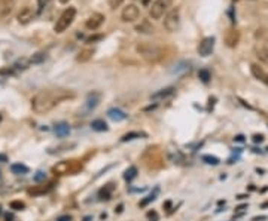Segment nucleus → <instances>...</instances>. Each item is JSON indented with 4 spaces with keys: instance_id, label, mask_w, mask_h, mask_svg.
Wrapping results in <instances>:
<instances>
[{
    "instance_id": "1",
    "label": "nucleus",
    "mask_w": 268,
    "mask_h": 221,
    "mask_svg": "<svg viewBox=\"0 0 268 221\" xmlns=\"http://www.w3.org/2000/svg\"><path fill=\"white\" fill-rule=\"evenodd\" d=\"M73 98V92L66 91V89H45L37 92L33 100H32V107L36 113H46L61 104L63 101Z\"/></svg>"
},
{
    "instance_id": "2",
    "label": "nucleus",
    "mask_w": 268,
    "mask_h": 221,
    "mask_svg": "<svg viewBox=\"0 0 268 221\" xmlns=\"http://www.w3.org/2000/svg\"><path fill=\"white\" fill-rule=\"evenodd\" d=\"M137 54H140L148 63H158L164 58L165 51L164 47L154 45V43H148V42H142L136 46Z\"/></svg>"
},
{
    "instance_id": "3",
    "label": "nucleus",
    "mask_w": 268,
    "mask_h": 221,
    "mask_svg": "<svg viewBox=\"0 0 268 221\" xmlns=\"http://www.w3.org/2000/svg\"><path fill=\"white\" fill-rule=\"evenodd\" d=\"M75 16H76V9L75 8H67V9H64V12L60 15V18L55 22L54 32L58 33V34L60 33H64L71 26V22H73V19H75Z\"/></svg>"
},
{
    "instance_id": "4",
    "label": "nucleus",
    "mask_w": 268,
    "mask_h": 221,
    "mask_svg": "<svg viewBox=\"0 0 268 221\" xmlns=\"http://www.w3.org/2000/svg\"><path fill=\"white\" fill-rule=\"evenodd\" d=\"M180 27V9L179 8H173L170 9L164 18V29L168 33H175L178 32Z\"/></svg>"
},
{
    "instance_id": "5",
    "label": "nucleus",
    "mask_w": 268,
    "mask_h": 221,
    "mask_svg": "<svg viewBox=\"0 0 268 221\" xmlns=\"http://www.w3.org/2000/svg\"><path fill=\"white\" fill-rule=\"evenodd\" d=\"M173 5V0H155V2L151 5L149 9V16L152 19H161L164 16V14H167Z\"/></svg>"
},
{
    "instance_id": "6",
    "label": "nucleus",
    "mask_w": 268,
    "mask_h": 221,
    "mask_svg": "<svg viewBox=\"0 0 268 221\" xmlns=\"http://www.w3.org/2000/svg\"><path fill=\"white\" fill-rule=\"evenodd\" d=\"M140 16V9L134 5V3H128L123 12H121V19L124 22H134L136 19H139Z\"/></svg>"
},
{
    "instance_id": "7",
    "label": "nucleus",
    "mask_w": 268,
    "mask_h": 221,
    "mask_svg": "<svg viewBox=\"0 0 268 221\" xmlns=\"http://www.w3.org/2000/svg\"><path fill=\"white\" fill-rule=\"evenodd\" d=\"M105 15L100 14V12H94L91 16H88V19L85 21V27L88 30H97V29H100L102 27V24L105 22Z\"/></svg>"
},
{
    "instance_id": "8",
    "label": "nucleus",
    "mask_w": 268,
    "mask_h": 221,
    "mask_svg": "<svg viewBox=\"0 0 268 221\" xmlns=\"http://www.w3.org/2000/svg\"><path fill=\"white\" fill-rule=\"evenodd\" d=\"M213 47H214V37L213 36L204 37L198 45V54L201 57H209L213 52Z\"/></svg>"
},
{
    "instance_id": "9",
    "label": "nucleus",
    "mask_w": 268,
    "mask_h": 221,
    "mask_svg": "<svg viewBox=\"0 0 268 221\" xmlns=\"http://www.w3.org/2000/svg\"><path fill=\"white\" fill-rule=\"evenodd\" d=\"M33 18H35V12H33V9L30 6L21 8V11L17 14V19H18L19 24H22V26H24V24H29Z\"/></svg>"
},
{
    "instance_id": "10",
    "label": "nucleus",
    "mask_w": 268,
    "mask_h": 221,
    "mask_svg": "<svg viewBox=\"0 0 268 221\" xmlns=\"http://www.w3.org/2000/svg\"><path fill=\"white\" fill-rule=\"evenodd\" d=\"M15 8V0H0V18H8Z\"/></svg>"
},
{
    "instance_id": "11",
    "label": "nucleus",
    "mask_w": 268,
    "mask_h": 221,
    "mask_svg": "<svg viewBox=\"0 0 268 221\" xmlns=\"http://www.w3.org/2000/svg\"><path fill=\"white\" fill-rule=\"evenodd\" d=\"M225 45L228 47H235L240 42V32L235 30V29H230L227 33H225Z\"/></svg>"
},
{
    "instance_id": "12",
    "label": "nucleus",
    "mask_w": 268,
    "mask_h": 221,
    "mask_svg": "<svg viewBox=\"0 0 268 221\" xmlns=\"http://www.w3.org/2000/svg\"><path fill=\"white\" fill-rule=\"evenodd\" d=\"M154 30H155L154 26L148 19H143L140 24H137V26H136V32L137 33H143V34H152Z\"/></svg>"
},
{
    "instance_id": "13",
    "label": "nucleus",
    "mask_w": 268,
    "mask_h": 221,
    "mask_svg": "<svg viewBox=\"0 0 268 221\" xmlns=\"http://www.w3.org/2000/svg\"><path fill=\"white\" fill-rule=\"evenodd\" d=\"M107 116L113 120V122H123L128 117V114L125 111H123L121 109H110L107 111Z\"/></svg>"
},
{
    "instance_id": "14",
    "label": "nucleus",
    "mask_w": 268,
    "mask_h": 221,
    "mask_svg": "<svg viewBox=\"0 0 268 221\" xmlns=\"http://www.w3.org/2000/svg\"><path fill=\"white\" fill-rule=\"evenodd\" d=\"M173 94H175V88L173 86H168V88H164V89H160L158 92H155L151 96V100H162V98H167V96L173 95Z\"/></svg>"
},
{
    "instance_id": "15",
    "label": "nucleus",
    "mask_w": 268,
    "mask_h": 221,
    "mask_svg": "<svg viewBox=\"0 0 268 221\" xmlns=\"http://www.w3.org/2000/svg\"><path fill=\"white\" fill-rule=\"evenodd\" d=\"M92 54H94V49H91V47L82 49V51H81V52L78 54V57H76V61H79V63H87V61L91 60Z\"/></svg>"
},
{
    "instance_id": "16",
    "label": "nucleus",
    "mask_w": 268,
    "mask_h": 221,
    "mask_svg": "<svg viewBox=\"0 0 268 221\" xmlns=\"http://www.w3.org/2000/svg\"><path fill=\"white\" fill-rule=\"evenodd\" d=\"M99 101H100V95L99 94H89L88 100H87V109L88 110H94L97 106H99Z\"/></svg>"
},
{
    "instance_id": "17",
    "label": "nucleus",
    "mask_w": 268,
    "mask_h": 221,
    "mask_svg": "<svg viewBox=\"0 0 268 221\" xmlns=\"http://www.w3.org/2000/svg\"><path fill=\"white\" fill-rule=\"evenodd\" d=\"M55 134L58 135V137H67L69 135V132H70V126L66 124V122H61V124H57L55 125Z\"/></svg>"
},
{
    "instance_id": "18",
    "label": "nucleus",
    "mask_w": 268,
    "mask_h": 221,
    "mask_svg": "<svg viewBox=\"0 0 268 221\" xmlns=\"http://www.w3.org/2000/svg\"><path fill=\"white\" fill-rule=\"evenodd\" d=\"M250 70H252V75H253L258 80H262V82H264V79H265V76H267V73L262 70V67H259V65H256V64H252Z\"/></svg>"
},
{
    "instance_id": "19",
    "label": "nucleus",
    "mask_w": 268,
    "mask_h": 221,
    "mask_svg": "<svg viewBox=\"0 0 268 221\" xmlns=\"http://www.w3.org/2000/svg\"><path fill=\"white\" fill-rule=\"evenodd\" d=\"M91 126H92V129H94V131H99V132L107 131V125H106V122H105V120H102V119L92 120Z\"/></svg>"
},
{
    "instance_id": "20",
    "label": "nucleus",
    "mask_w": 268,
    "mask_h": 221,
    "mask_svg": "<svg viewBox=\"0 0 268 221\" xmlns=\"http://www.w3.org/2000/svg\"><path fill=\"white\" fill-rule=\"evenodd\" d=\"M11 171H12L14 174H27V173H29V168L24 166V165H21V163H14V165L11 166Z\"/></svg>"
},
{
    "instance_id": "21",
    "label": "nucleus",
    "mask_w": 268,
    "mask_h": 221,
    "mask_svg": "<svg viewBox=\"0 0 268 221\" xmlns=\"http://www.w3.org/2000/svg\"><path fill=\"white\" fill-rule=\"evenodd\" d=\"M46 52H37V54H35L32 58H30V63H33V64H37V63H42V61H45L46 60Z\"/></svg>"
},
{
    "instance_id": "22",
    "label": "nucleus",
    "mask_w": 268,
    "mask_h": 221,
    "mask_svg": "<svg viewBox=\"0 0 268 221\" xmlns=\"http://www.w3.org/2000/svg\"><path fill=\"white\" fill-rule=\"evenodd\" d=\"M136 174H137V169H136L134 166H131L130 169H127V171H125L124 178H125V180H128V181H131V180L136 177Z\"/></svg>"
},
{
    "instance_id": "23",
    "label": "nucleus",
    "mask_w": 268,
    "mask_h": 221,
    "mask_svg": "<svg viewBox=\"0 0 268 221\" xmlns=\"http://www.w3.org/2000/svg\"><path fill=\"white\" fill-rule=\"evenodd\" d=\"M140 137H142V134H139V132H130V134H125L123 138H121V141H131V140L140 138Z\"/></svg>"
},
{
    "instance_id": "24",
    "label": "nucleus",
    "mask_w": 268,
    "mask_h": 221,
    "mask_svg": "<svg viewBox=\"0 0 268 221\" xmlns=\"http://www.w3.org/2000/svg\"><path fill=\"white\" fill-rule=\"evenodd\" d=\"M198 78H200L204 83H207V82H209V79H210V73H209L207 70H200Z\"/></svg>"
},
{
    "instance_id": "25",
    "label": "nucleus",
    "mask_w": 268,
    "mask_h": 221,
    "mask_svg": "<svg viewBox=\"0 0 268 221\" xmlns=\"http://www.w3.org/2000/svg\"><path fill=\"white\" fill-rule=\"evenodd\" d=\"M203 160L206 162V163H209V165H217L219 163V159L217 158H214V156H203Z\"/></svg>"
},
{
    "instance_id": "26",
    "label": "nucleus",
    "mask_w": 268,
    "mask_h": 221,
    "mask_svg": "<svg viewBox=\"0 0 268 221\" xmlns=\"http://www.w3.org/2000/svg\"><path fill=\"white\" fill-rule=\"evenodd\" d=\"M155 198H157V191L155 193H152V194H149L148 198H146L144 201H142V204H140V206H146L149 202H154L155 201Z\"/></svg>"
},
{
    "instance_id": "27",
    "label": "nucleus",
    "mask_w": 268,
    "mask_h": 221,
    "mask_svg": "<svg viewBox=\"0 0 268 221\" xmlns=\"http://www.w3.org/2000/svg\"><path fill=\"white\" fill-rule=\"evenodd\" d=\"M123 3H124V0H109V8L110 9H116Z\"/></svg>"
},
{
    "instance_id": "28",
    "label": "nucleus",
    "mask_w": 268,
    "mask_h": 221,
    "mask_svg": "<svg viewBox=\"0 0 268 221\" xmlns=\"http://www.w3.org/2000/svg\"><path fill=\"white\" fill-rule=\"evenodd\" d=\"M100 39H103V36H102V34H99V36H91V37H88V39H87V43H94V42L100 40Z\"/></svg>"
},
{
    "instance_id": "29",
    "label": "nucleus",
    "mask_w": 268,
    "mask_h": 221,
    "mask_svg": "<svg viewBox=\"0 0 268 221\" xmlns=\"http://www.w3.org/2000/svg\"><path fill=\"white\" fill-rule=\"evenodd\" d=\"M57 221H71V217L70 215H61L57 218Z\"/></svg>"
},
{
    "instance_id": "30",
    "label": "nucleus",
    "mask_w": 268,
    "mask_h": 221,
    "mask_svg": "<svg viewBox=\"0 0 268 221\" xmlns=\"http://www.w3.org/2000/svg\"><path fill=\"white\" fill-rule=\"evenodd\" d=\"M45 177H46V175H45L43 173H37V175H35V180H36V181H40V180H43Z\"/></svg>"
},
{
    "instance_id": "31",
    "label": "nucleus",
    "mask_w": 268,
    "mask_h": 221,
    "mask_svg": "<svg viewBox=\"0 0 268 221\" xmlns=\"http://www.w3.org/2000/svg\"><path fill=\"white\" fill-rule=\"evenodd\" d=\"M12 70L11 68H6V70H0V75H12Z\"/></svg>"
},
{
    "instance_id": "32",
    "label": "nucleus",
    "mask_w": 268,
    "mask_h": 221,
    "mask_svg": "<svg viewBox=\"0 0 268 221\" xmlns=\"http://www.w3.org/2000/svg\"><path fill=\"white\" fill-rule=\"evenodd\" d=\"M253 141H255V142H262V141H264V137H262V135H255V137H253Z\"/></svg>"
},
{
    "instance_id": "33",
    "label": "nucleus",
    "mask_w": 268,
    "mask_h": 221,
    "mask_svg": "<svg viewBox=\"0 0 268 221\" xmlns=\"http://www.w3.org/2000/svg\"><path fill=\"white\" fill-rule=\"evenodd\" d=\"M259 220H267V217H255L253 221H259Z\"/></svg>"
},
{
    "instance_id": "34",
    "label": "nucleus",
    "mask_w": 268,
    "mask_h": 221,
    "mask_svg": "<svg viewBox=\"0 0 268 221\" xmlns=\"http://www.w3.org/2000/svg\"><path fill=\"white\" fill-rule=\"evenodd\" d=\"M58 2H60L61 5H66V3H69V0H58Z\"/></svg>"
},
{
    "instance_id": "35",
    "label": "nucleus",
    "mask_w": 268,
    "mask_h": 221,
    "mask_svg": "<svg viewBox=\"0 0 268 221\" xmlns=\"http://www.w3.org/2000/svg\"><path fill=\"white\" fill-rule=\"evenodd\" d=\"M235 141H243V137H241V135H238V137H235Z\"/></svg>"
},
{
    "instance_id": "36",
    "label": "nucleus",
    "mask_w": 268,
    "mask_h": 221,
    "mask_svg": "<svg viewBox=\"0 0 268 221\" xmlns=\"http://www.w3.org/2000/svg\"><path fill=\"white\" fill-rule=\"evenodd\" d=\"M264 83H265V85H268V75L265 76V79H264Z\"/></svg>"
},
{
    "instance_id": "37",
    "label": "nucleus",
    "mask_w": 268,
    "mask_h": 221,
    "mask_svg": "<svg viewBox=\"0 0 268 221\" xmlns=\"http://www.w3.org/2000/svg\"><path fill=\"white\" fill-rule=\"evenodd\" d=\"M234 2H237V0H234Z\"/></svg>"
},
{
    "instance_id": "38",
    "label": "nucleus",
    "mask_w": 268,
    "mask_h": 221,
    "mask_svg": "<svg viewBox=\"0 0 268 221\" xmlns=\"http://www.w3.org/2000/svg\"><path fill=\"white\" fill-rule=\"evenodd\" d=\"M250 2H253V0H250Z\"/></svg>"
}]
</instances>
